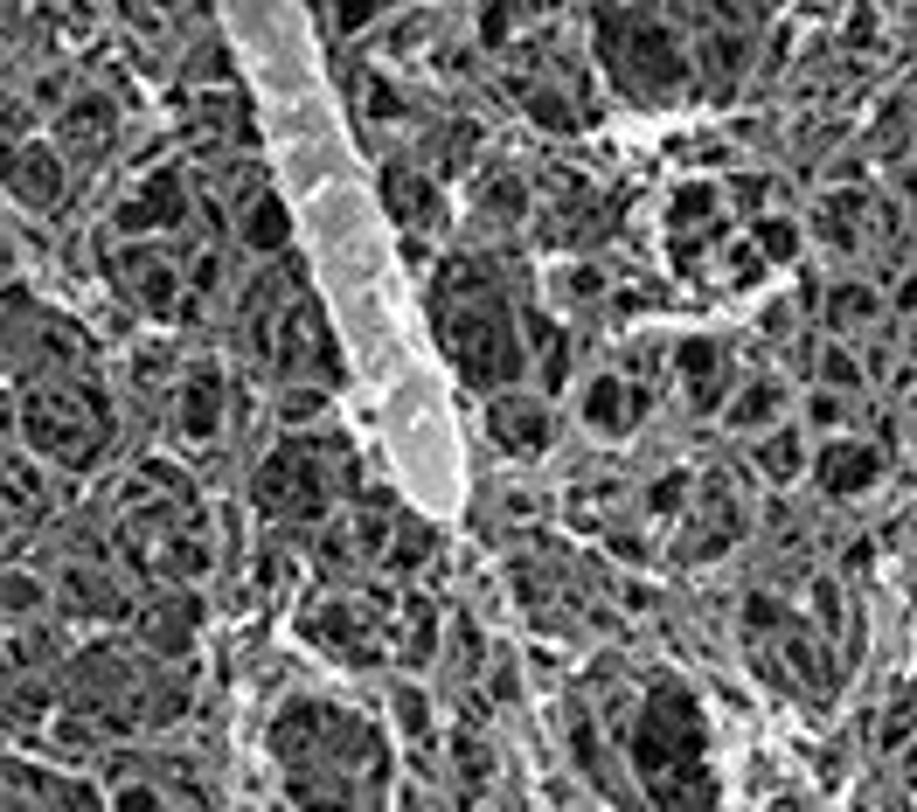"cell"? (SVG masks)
Here are the masks:
<instances>
[{"label": "cell", "mask_w": 917, "mask_h": 812, "mask_svg": "<svg viewBox=\"0 0 917 812\" xmlns=\"http://www.w3.org/2000/svg\"><path fill=\"white\" fill-rule=\"evenodd\" d=\"M35 604H42V590L29 577H0V611H8V619H29Z\"/></svg>", "instance_id": "2e32d148"}, {"label": "cell", "mask_w": 917, "mask_h": 812, "mask_svg": "<svg viewBox=\"0 0 917 812\" xmlns=\"http://www.w3.org/2000/svg\"><path fill=\"white\" fill-rule=\"evenodd\" d=\"M494 694H500V701H515V694H521V674H515L508 660H500V667H494Z\"/></svg>", "instance_id": "ffe728a7"}, {"label": "cell", "mask_w": 917, "mask_h": 812, "mask_svg": "<svg viewBox=\"0 0 917 812\" xmlns=\"http://www.w3.org/2000/svg\"><path fill=\"white\" fill-rule=\"evenodd\" d=\"M216 403H223V382H216L209 368H195V382H188V437L216 431Z\"/></svg>", "instance_id": "9c48e42d"}, {"label": "cell", "mask_w": 917, "mask_h": 812, "mask_svg": "<svg viewBox=\"0 0 917 812\" xmlns=\"http://www.w3.org/2000/svg\"><path fill=\"white\" fill-rule=\"evenodd\" d=\"M897 305H904V313L917 305V278H904V285H897Z\"/></svg>", "instance_id": "603a6c76"}, {"label": "cell", "mask_w": 917, "mask_h": 812, "mask_svg": "<svg viewBox=\"0 0 917 812\" xmlns=\"http://www.w3.org/2000/svg\"><path fill=\"white\" fill-rule=\"evenodd\" d=\"M758 244H764V257H793L799 251V230L793 223H758Z\"/></svg>", "instance_id": "e0dca14e"}, {"label": "cell", "mask_w": 917, "mask_h": 812, "mask_svg": "<svg viewBox=\"0 0 917 812\" xmlns=\"http://www.w3.org/2000/svg\"><path fill=\"white\" fill-rule=\"evenodd\" d=\"M257 500H265L272 514H306V508H320L313 472L299 466V452H292V458H272V466H265V487H257Z\"/></svg>", "instance_id": "5b68a950"}, {"label": "cell", "mask_w": 917, "mask_h": 812, "mask_svg": "<svg viewBox=\"0 0 917 812\" xmlns=\"http://www.w3.org/2000/svg\"><path fill=\"white\" fill-rule=\"evenodd\" d=\"M640 410H647V397H640L626 376H598L592 397H584V416H592L598 437H626L632 424H640Z\"/></svg>", "instance_id": "3957f363"}, {"label": "cell", "mask_w": 917, "mask_h": 812, "mask_svg": "<svg viewBox=\"0 0 917 812\" xmlns=\"http://www.w3.org/2000/svg\"><path fill=\"white\" fill-rule=\"evenodd\" d=\"M389 709H397V730L404 736H431V715H424V694L418 688H397V694H389Z\"/></svg>", "instance_id": "9a60e30c"}, {"label": "cell", "mask_w": 917, "mask_h": 812, "mask_svg": "<svg viewBox=\"0 0 917 812\" xmlns=\"http://www.w3.org/2000/svg\"><path fill=\"white\" fill-rule=\"evenodd\" d=\"M487 424H494V437H500L515 458L550 452V410H542L535 397H500V403L487 410Z\"/></svg>", "instance_id": "7a4b0ae2"}, {"label": "cell", "mask_w": 917, "mask_h": 812, "mask_svg": "<svg viewBox=\"0 0 917 812\" xmlns=\"http://www.w3.org/2000/svg\"><path fill=\"white\" fill-rule=\"evenodd\" d=\"M278 410H286V424H299V416L320 410V397H313V389H286V403H278Z\"/></svg>", "instance_id": "d6986e66"}, {"label": "cell", "mask_w": 917, "mask_h": 812, "mask_svg": "<svg viewBox=\"0 0 917 812\" xmlns=\"http://www.w3.org/2000/svg\"><path fill=\"white\" fill-rule=\"evenodd\" d=\"M910 730H917V709L890 715V722H883V750H897V743H910Z\"/></svg>", "instance_id": "ac0fdd59"}, {"label": "cell", "mask_w": 917, "mask_h": 812, "mask_svg": "<svg viewBox=\"0 0 917 812\" xmlns=\"http://www.w3.org/2000/svg\"><path fill=\"white\" fill-rule=\"evenodd\" d=\"M445 347L466 361V376L479 389L521 376V347H515V326H508L500 305H479V313H466V320H445Z\"/></svg>", "instance_id": "6da1fadb"}, {"label": "cell", "mask_w": 917, "mask_h": 812, "mask_svg": "<svg viewBox=\"0 0 917 812\" xmlns=\"http://www.w3.org/2000/svg\"><path fill=\"white\" fill-rule=\"evenodd\" d=\"M910 355H917V326H910Z\"/></svg>", "instance_id": "cb8c5ba5"}, {"label": "cell", "mask_w": 917, "mask_h": 812, "mask_svg": "<svg viewBox=\"0 0 917 812\" xmlns=\"http://www.w3.org/2000/svg\"><path fill=\"white\" fill-rule=\"evenodd\" d=\"M869 313H876V292H869V285H835V292H827V320L835 326H855Z\"/></svg>", "instance_id": "30bf717a"}, {"label": "cell", "mask_w": 917, "mask_h": 812, "mask_svg": "<svg viewBox=\"0 0 917 812\" xmlns=\"http://www.w3.org/2000/svg\"><path fill=\"white\" fill-rule=\"evenodd\" d=\"M244 236H251V244H257V251H278V244H286V209H278V202H272V194H265V202H257V209H251V223H244Z\"/></svg>", "instance_id": "8fae6325"}, {"label": "cell", "mask_w": 917, "mask_h": 812, "mask_svg": "<svg viewBox=\"0 0 917 812\" xmlns=\"http://www.w3.org/2000/svg\"><path fill=\"white\" fill-rule=\"evenodd\" d=\"M389 202H404L397 215H404V223H418V215H431V188L410 181V174H389Z\"/></svg>", "instance_id": "4fadbf2b"}, {"label": "cell", "mask_w": 917, "mask_h": 812, "mask_svg": "<svg viewBox=\"0 0 917 812\" xmlns=\"http://www.w3.org/2000/svg\"><path fill=\"white\" fill-rule=\"evenodd\" d=\"M778 403H785V389H778V382H758V389H751L744 403H730V424L744 431V424H758V416H772Z\"/></svg>", "instance_id": "7c38bea8"}, {"label": "cell", "mask_w": 917, "mask_h": 812, "mask_svg": "<svg viewBox=\"0 0 917 812\" xmlns=\"http://www.w3.org/2000/svg\"><path fill=\"white\" fill-rule=\"evenodd\" d=\"M876 472H883V452L862 445V437H841V445H827V458H820L827 493H862V487H876Z\"/></svg>", "instance_id": "277c9868"}, {"label": "cell", "mask_w": 917, "mask_h": 812, "mask_svg": "<svg viewBox=\"0 0 917 812\" xmlns=\"http://www.w3.org/2000/svg\"><path fill=\"white\" fill-rule=\"evenodd\" d=\"M744 619H751V625H772V619H778V604H772V598H751V604H744Z\"/></svg>", "instance_id": "44dd1931"}, {"label": "cell", "mask_w": 917, "mask_h": 812, "mask_svg": "<svg viewBox=\"0 0 917 812\" xmlns=\"http://www.w3.org/2000/svg\"><path fill=\"white\" fill-rule=\"evenodd\" d=\"M334 8H341V21H347V29H355V21H362L368 8H376V0H334Z\"/></svg>", "instance_id": "7402d4cb"}, {"label": "cell", "mask_w": 917, "mask_h": 812, "mask_svg": "<svg viewBox=\"0 0 917 812\" xmlns=\"http://www.w3.org/2000/svg\"><path fill=\"white\" fill-rule=\"evenodd\" d=\"M758 466H764V479H772V487H793L799 466H806L799 431H772V437H764V452H758Z\"/></svg>", "instance_id": "ba28073f"}, {"label": "cell", "mask_w": 917, "mask_h": 812, "mask_svg": "<svg viewBox=\"0 0 917 812\" xmlns=\"http://www.w3.org/2000/svg\"><path fill=\"white\" fill-rule=\"evenodd\" d=\"M8 181H14V194H29V202H49V194L63 188V153H49V146H21V153H8Z\"/></svg>", "instance_id": "8992f818"}, {"label": "cell", "mask_w": 917, "mask_h": 812, "mask_svg": "<svg viewBox=\"0 0 917 812\" xmlns=\"http://www.w3.org/2000/svg\"><path fill=\"white\" fill-rule=\"evenodd\" d=\"M674 361H682V376H688V397L695 403H716V368H723V347H716V341H682V347H674Z\"/></svg>", "instance_id": "52a82bcc"}, {"label": "cell", "mask_w": 917, "mask_h": 812, "mask_svg": "<svg viewBox=\"0 0 917 812\" xmlns=\"http://www.w3.org/2000/svg\"><path fill=\"white\" fill-rule=\"evenodd\" d=\"M820 382L827 389H855L862 382V361L848 355V347H820Z\"/></svg>", "instance_id": "5bb4252c"}]
</instances>
